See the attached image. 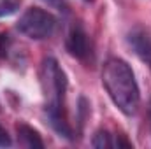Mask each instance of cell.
Returning a JSON list of instances; mask_svg holds the SVG:
<instances>
[{"label": "cell", "instance_id": "cell-14", "mask_svg": "<svg viewBox=\"0 0 151 149\" xmlns=\"http://www.w3.org/2000/svg\"><path fill=\"white\" fill-rule=\"evenodd\" d=\"M83 2H93V0H83Z\"/></svg>", "mask_w": 151, "mask_h": 149}, {"label": "cell", "instance_id": "cell-13", "mask_svg": "<svg viewBox=\"0 0 151 149\" xmlns=\"http://www.w3.org/2000/svg\"><path fill=\"white\" fill-rule=\"evenodd\" d=\"M150 123H151V109H150Z\"/></svg>", "mask_w": 151, "mask_h": 149}, {"label": "cell", "instance_id": "cell-4", "mask_svg": "<svg viewBox=\"0 0 151 149\" xmlns=\"http://www.w3.org/2000/svg\"><path fill=\"white\" fill-rule=\"evenodd\" d=\"M65 46H67L69 54L81 60V62H86L91 56V42H90V37L81 23H74L70 27V30L67 34Z\"/></svg>", "mask_w": 151, "mask_h": 149}, {"label": "cell", "instance_id": "cell-8", "mask_svg": "<svg viewBox=\"0 0 151 149\" xmlns=\"http://www.w3.org/2000/svg\"><path fill=\"white\" fill-rule=\"evenodd\" d=\"M21 5V0H0V18L14 14Z\"/></svg>", "mask_w": 151, "mask_h": 149}, {"label": "cell", "instance_id": "cell-7", "mask_svg": "<svg viewBox=\"0 0 151 149\" xmlns=\"http://www.w3.org/2000/svg\"><path fill=\"white\" fill-rule=\"evenodd\" d=\"M91 146L97 149H109L114 146L113 139H111V133L107 130H99L95 135H93V140H91Z\"/></svg>", "mask_w": 151, "mask_h": 149}, {"label": "cell", "instance_id": "cell-12", "mask_svg": "<svg viewBox=\"0 0 151 149\" xmlns=\"http://www.w3.org/2000/svg\"><path fill=\"white\" fill-rule=\"evenodd\" d=\"M114 146H118V148H132V142L127 140L125 135H116V142H114Z\"/></svg>", "mask_w": 151, "mask_h": 149}, {"label": "cell", "instance_id": "cell-3", "mask_svg": "<svg viewBox=\"0 0 151 149\" xmlns=\"http://www.w3.org/2000/svg\"><path fill=\"white\" fill-rule=\"evenodd\" d=\"M56 23H58L56 18L51 12L40 7H30L21 14L16 27L19 34H23L25 37L32 39V40H44L55 34Z\"/></svg>", "mask_w": 151, "mask_h": 149}, {"label": "cell", "instance_id": "cell-9", "mask_svg": "<svg viewBox=\"0 0 151 149\" xmlns=\"http://www.w3.org/2000/svg\"><path fill=\"white\" fill-rule=\"evenodd\" d=\"M11 51V37L5 32H0V56L5 58Z\"/></svg>", "mask_w": 151, "mask_h": 149}, {"label": "cell", "instance_id": "cell-6", "mask_svg": "<svg viewBox=\"0 0 151 149\" xmlns=\"http://www.w3.org/2000/svg\"><path fill=\"white\" fill-rule=\"evenodd\" d=\"M16 132H18V137H19V142L25 146V148H32V149H42L44 148V142L40 139L37 130H34L32 126L25 125V123H19L16 126Z\"/></svg>", "mask_w": 151, "mask_h": 149}, {"label": "cell", "instance_id": "cell-2", "mask_svg": "<svg viewBox=\"0 0 151 149\" xmlns=\"http://www.w3.org/2000/svg\"><path fill=\"white\" fill-rule=\"evenodd\" d=\"M102 84L113 104L125 116H134L141 104V91L132 67L121 58H109L102 69Z\"/></svg>", "mask_w": 151, "mask_h": 149}, {"label": "cell", "instance_id": "cell-10", "mask_svg": "<svg viewBox=\"0 0 151 149\" xmlns=\"http://www.w3.org/2000/svg\"><path fill=\"white\" fill-rule=\"evenodd\" d=\"M42 2H46L47 5H51L53 9H56L60 12H69V5L65 0H42Z\"/></svg>", "mask_w": 151, "mask_h": 149}, {"label": "cell", "instance_id": "cell-11", "mask_svg": "<svg viewBox=\"0 0 151 149\" xmlns=\"http://www.w3.org/2000/svg\"><path fill=\"white\" fill-rule=\"evenodd\" d=\"M11 146V137L7 133V130L0 125V148H9Z\"/></svg>", "mask_w": 151, "mask_h": 149}, {"label": "cell", "instance_id": "cell-1", "mask_svg": "<svg viewBox=\"0 0 151 149\" xmlns=\"http://www.w3.org/2000/svg\"><path fill=\"white\" fill-rule=\"evenodd\" d=\"M40 86L46 100V117L51 128L63 139L72 140L74 132L67 121L65 114V93H67V75L60 63L47 56L40 65Z\"/></svg>", "mask_w": 151, "mask_h": 149}, {"label": "cell", "instance_id": "cell-5", "mask_svg": "<svg viewBox=\"0 0 151 149\" xmlns=\"http://www.w3.org/2000/svg\"><path fill=\"white\" fill-rule=\"evenodd\" d=\"M128 44L134 53L151 69V30L144 27H135L128 34Z\"/></svg>", "mask_w": 151, "mask_h": 149}]
</instances>
